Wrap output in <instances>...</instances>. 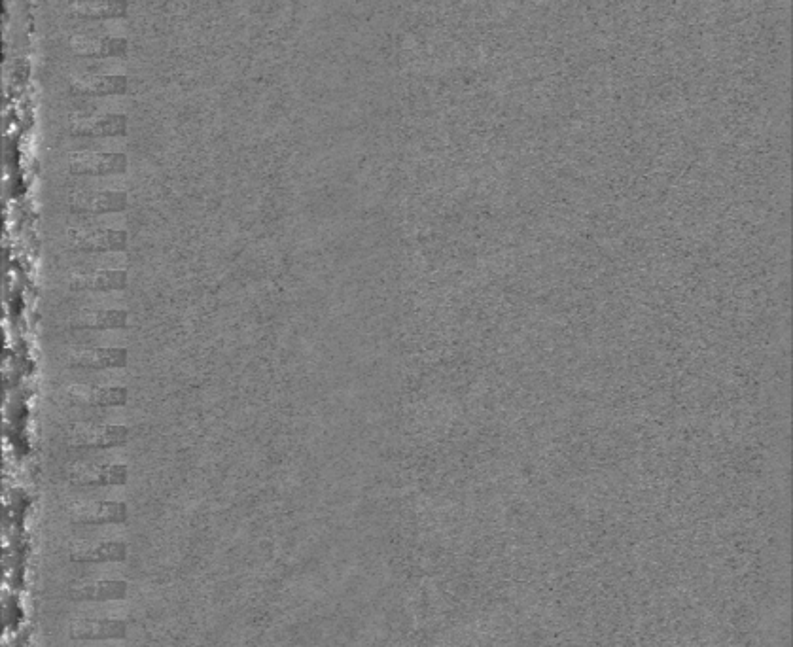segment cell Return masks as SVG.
<instances>
[{
  "instance_id": "obj_6",
  "label": "cell",
  "mask_w": 793,
  "mask_h": 647,
  "mask_svg": "<svg viewBox=\"0 0 793 647\" xmlns=\"http://www.w3.org/2000/svg\"><path fill=\"white\" fill-rule=\"evenodd\" d=\"M67 479L76 487H122L129 479V470L125 464H80L69 470Z\"/></svg>"
},
{
  "instance_id": "obj_15",
  "label": "cell",
  "mask_w": 793,
  "mask_h": 647,
  "mask_svg": "<svg viewBox=\"0 0 793 647\" xmlns=\"http://www.w3.org/2000/svg\"><path fill=\"white\" fill-rule=\"evenodd\" d=\"M127 288V273L122 269H103L76 275L69 282L71 292H120Z\"/></svg>"
},
{
  "instance_id": "obj_9",
  "label": "cell",
  "mask_w": 793,
  "mask_h": 647,
  "mask_svg": "<svg viewBox=\"0 0 793 647\" xmlns=\"http://www.w3.org/2000/svg\"><path fill=\"white\" fill-rule=\"evenodd\" d=\"M71 50L80 59L125 57L127 42L125 38H114V36L80 35L72 38Z\"/></svg>"
},
{
  "instance_id": "obj_4",
  "label": "cell",
  "mask_w": 793,
  "mask_h": 647,
  "mask_svg": "<svg viewBox=\"0 0 793 647\" xmlns=\"http://www.w3.org/2000/svg\"><path fill=\"white\" fill-rule=\"evenodd\" d=\"M129 237L124 229H71L69 245L80 252H124Z\"/></svg>"
},
{
  "instance_id": "obj_7",
  "label": "cell",
  "mask_w": 793,
  "mask_h": 647,
  "mask_svg": "<svg viewBox=\"0 0 793 647\" xmlns=\"http://www.w3.org/2000/svg\"><path fill=\"white\" fill-rule=\"evenodd\" d=\"M129 82L124 74H80L71 80L74 95L82 97H114L125 95Z\"/></svg>"
},
{
  "instance_id": "obj_8",
  "label": "cell",
  "mask_w": 793,
  "mask_h": 647,
  "mask_svg": "<svg viewBox=\"0 0 793 647\" xmlns=\"http://www.w3.org/2000/svg\"><path fill=\"white\" fill-rule=\"evenodd\" d=\"M72 137L88 139H114L127 133V118L124 114H103L95 118L74 120L69 127Z\"/></svg>"
},
{
  "instance_id": "obj_11",
  "label": "cell",
  "mask_w": 793,
  "mask_h": 647,
  "mask_svg": "<svg viewBox=\"0 0 793 647\" xmlns=\"http://www.w3.org/2000/svg\"><path fill=\"white\" fill-rule=\"evenodd\" d=\"M72 640L82 642H103V640H122L127 634V625L122 619H78L71 625Z\"/></svg>"
},
{
  "instance_id": "obj_12",
  "label": "cell",
  "mask_w": 793,
  "mask_h": 647,
  "mask_svg": "<svg viewBox=\"0 0 793 647\" xmlns=\"http://www.w3.org/2000/svg\"><path fill=\"white\" fill-rule=\"evenodd\" d=\"M125 595H127V583L122 579H101L86 585H72L67 591V598L76 604L122 600Z\"/></svg>"
},
{
  "instance_id": "obj_5",
  "label": "cell",
  "mask_w": 793,
  "mask_h": 647,
  "mask_svg": "<svg viewBox=\"0 0 793 647\" xmlns=\"http://www.w3.org/2000/svg\"><path fill=\"white\" fill-rule=\"evenodd\" d=\"M74 525H122L129 517L124 502H84L69 509Z\"/></svg>"
},
{
  "instance_id": "obj_14",
  "label": "cell",
  "mask_w": 793,
  "mask_h": 647,
  "mask_svg": "<svg viewBox=\"0 0 793 647\" xmlns=\"http://www.w3.org/2000/svg\"><path fill=\"white\" fill-rule=\"evenodd\" d=\"M129 322L125 309H86L69 322L71 330H124Z\"/></svg>"
},
{
  "instance_id": "obj_1",
  "label": "cell",
  "mask_w": 793,
  "mask_h": 647,
  "mask_svg": "<svg viewBox=\"0 0 793 647\" xmlns=\"http://www.w3.org/2000/svg\"><path fill=\"white\" fill-rule=\"evenodd\" d=\"M131 438V432L122 424H106V426H72L67 434V441L72 447L84 449H112L122 447Z\"/></svg>"
},
{
  "instance_id": "obj_3",
  "label": "cell",
  "mask_w": 793,
  "mask_h": 647,
  "mask_svg": "<svg viewBox=\"0 0 793 647\" xmlns=\"http://www.w3.org/2000/svg\"><path fill=\"white\" fill-rule=\"evenodd\" d=\"M129 205L127 193L120 190H99V192H78L69 199V210L80 216L114 214L124 212Z\"/></svg>"
},
{
  "instance_id": "obj_16",
  "label": "cell",
  "mask_w": 793,
  "mask_h": 647,
  "mask_svg": "<svg viewBox=\"0 0 793 647\" xmlns=\"http://www.w3.org/2000/svg\"><path fill=\"white\" fill-rule=\"evenodd\" d=\"M72 16L86 21L122 19L127 16V0H72L69 6Z\"/></svg>"
},
{
  "instance_id": "obj_13",
  "label": "cell",
  "mask_w": 793,
  "mask_h": 647,
  "mask_svg": "<svg viewBox=\"0 0 793 647\" xmlns=\"http://www.w3.org/2000/svg\"><path fill=\"white\" fill-rule=\"evenodd\" d=\"M67 394L71 402L91 407H124L129 400V390L125 386H72Z\"/></svg>"
},
{
  "instance_id": "obj_2",
  "label": "cell",
  "mask_w": 793,
  "mask_h": 647,
  "mask_svg": "<svg viewBox=\"0 0 793 647\" xmlns=\"http://www.w3.org/2000/svg\"><path fill=\"white\" fill-rule=\"evenodd\" d=\"M129 159L120 152H82L72 154L69 173L74 176L124 175Z\"/></svg>"
},
{
  "instance_id": "obj_17",
  "label": "cell",
  "mask_w": 793,
  "mask_h": 647,
  "mask_svg": "<svg viewBox=\"0 0 793 647\" xmlns=\"http://www.w3.org/2000/svg\"><path fill=\"white\" fill-rule=\"evenodd\" d=\"M69 557L72 562H88V564L124 562L127 559V545L124 542L84 543L71 549Z\"/></svg>"
},
{
  "instance_id": "obj_10",
  "label": "cell",
  "mask_w": 793,
  "mask_h": 647,
  "mask_svg": "<svg viewBox=\"0 0 793 647\" xmlns=\"http://www.w3.org/2000/svg\"><path fill=\"white\" fill-rule=\"evenodd\" d=\"M127 362V350L120 347H97L72 352L67 366L72 369H124Z\"/></svg>"
}]
</instances>
